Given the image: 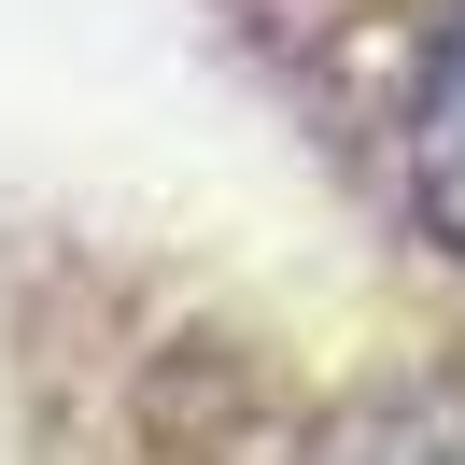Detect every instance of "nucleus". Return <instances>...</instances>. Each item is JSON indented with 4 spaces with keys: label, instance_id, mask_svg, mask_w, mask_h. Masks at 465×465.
<instances>
[{
    "label": "nucleus",
    "instance_id": "obj_1",
    "mask_svg": "<svg viewBox=\"0 0 465 465\" xmlns=\"http://www.w3.org/2000/svg\"><path fill=\"white\" fill-rule=\"evenodd\" d=\"M423 212H437V240H465V29L423 71Z\"/></svg>",
    "mask_w": 465,
    "mask_h": 465
}]
</instances>
